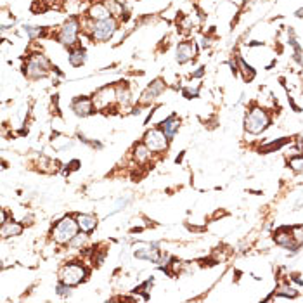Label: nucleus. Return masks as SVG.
I'll return each mask as SVG.
<instances>
[{"instance_id": "1", "label": "nucleus", "mask_w": 303, "mask_h": 303, "mask_svg": "<svg viewBox=\"0 0 303 303\" xmlns=\"http://www.w3.org/2000/svg\"><path fill=\"white\" fill-rule=\"evenodd\" d=\"M270 125V116L265 109L262 108H253L249 109V113L244 118V128L248 130L253 135H258V133L265 132Z\"/></svg>"}, {"instance_id": "2", "label": "nucleus", "mask_w": 303, "mask_h": 303, "mask_svg": "<svg viewBox=\"0 0 303 303\" xmlns=\"http://www.w3.org/2000/svg\"><path fill=\"white\" fill-rule=\"evenodd\" d=\"M87 274H89V270H87L85 267L73 262V263H68V265L62 267L61 281L64 284H68V286H78V284L87 277Z\"/></svg>"}, {"instance_id": "3", "label": "nucleus", "mask_w": 303, "mask_h": 303, "mask_svg": "<svg viewBox=\"0 0 303 303\" xmlns=\"http://www.w3.org/2000/svg\"><path fill=\"white\" fill-rule=\"evenodd\" d=\"M76 231H78V222L66 217V218H62L61 222H58V225H56L54 239L58 242H61V244H64V242H69L73 238H75Z\"/></svg>"}, {"instance_id": "4", "label": "nucleus", "mask_w": 303, "mask_h": 303, "mask_svg": "<svg viewBox=\"0 0 303 303\" xmlns=\"http://www.w3.org/2000/svg\"><path fill=\"white\" fill-rule=\"evenodd\" d=\"M133 256L139 260H149L154 263L163 262V253L154 242H137L133 246Z\"/></svg>"}, {"instance_id": "5", "label": "nucleus", "mask_w": 303, "mask_h": 303, "mask_svg": "<svg viewBox=\"0 0 303 303\" xmlns=\"http://www.w3.org/2000/svg\"><path fill=\"white\" fill-rule=\"evenodd\" d=\"M47 69H49V61L40 54H35L33 58L30 59V62L24 68V75L31 80H38L47 76Z\"/></svg>"}, {"instance_id": "6", "label": "nucleus", "mask_w": 303, "mask_h": 303, "mask_svg": "<svg viewBox=\"0 0 303 303\" xmlns=\"http://www.w3.org/2000/svg\"><path fill=\"white\" fill-rule=\"evenodd\" d=\"M116 19L115 17H108V19H102V21H96L92 28V37L94 40L97 42H106L115 35L116 31Z\"/></svg>"}, {"instance_id": "7", "label": "nucleus", "mask_w": 303, "mask_h": 303, "mask_svg": "<svg viewBox=\"0 0 303 303\" xmlns=\"http://www.w3.org/2000/svg\"><path fill=\"white\" fill-rule=\"evenodd\" d=\"M168 139H170V137H168L161 128H153V130H149V132L146 133V137H144V144H146L151 151L158 153V151L167 149V147H168Z\"/></svg>"}, {"instance_id": "8", "label": "nucleus", "mask_w": 303, "mask_h": 303, "mask_svg": "<svg viewBox=\"0 0 303 303\" xmlns=\"http://www.w3.org/2000/svg\"><path fill=\"white\" fill-rule=\"evenodd\" d=\"M78 31H80V24L75 17H69L64 24L61 26L59 30V35H58V40L64 45H73L78 37Z\"/></svg>"}, {"instance_id": "9", "label": "nucleus", "mask_w": 303, "mask_h": 303, "mask_svg": "<svg viewBox=\"0 0 303 303\" xmlns=\"http://www.w3.org/2000/svg\"><path fill=\"white\" fill-rule=\"evenodd\" d=\"M274 241H276V244L283 246V248H288V249H293V251H297L300 246L297 244V241H295V236H293V229L290 227H281L279 231L276 232V236H274Z\"/></svg>"}, {"instance_id": "10", "label": "nucleus", "mask_w": 303, "mask_h": 303, "mask_svg": "<svg viewBox=\"0 0 303 303\" xmlns=\"http://www.w3.org/2000/svg\"><path fill=\"white\" fill-rule=\"evenodd\" d=\"M165 89H167V85H165L163 80H154V82L149 83V87H147L146 90L142 92V96H140V104H149L151 101H154L158 96H161V94L165 92Z\"/></svg>"}, {"instance_id": "11", "label": "nucleus", "mask_w": 303, "mask_h": 303, "mask_svg": "<svg viewBox=\"0 0 303 303\" xmlns=\"http://www.w3.org/2000/svg\"><path fill=\"white\" fill-rule=\"evenodd\" d=\"M71 108H73V111H75V115L82 116V118L94 115V101L89 99V97H76V99L73 101Z\"/></svg>"}, {"instance_id": "12", "label": "nucleus", "mask_w": 303, "mask_h": 303, "mask_svg": "<svg viewBox=\"0 0 303 303\" xmlns=\"http://www.w3.org/2000/svg\"><path fill=\"white\" fill-rule=\"evenodd\" d=\"M196 56V44L191 40L187 42H181L177 47V61L179 64H185L187 61H191Z\"/></svg>"}, {"instance_id": "13", "label": "nucleus", "mask_w": 303, "mask_h": 303, "mask_svg": "<svg viewBox=\"0 0 303 303\" xmlns=\"http://www.w3.org/2000/svg\"><path fill=\"white\" fill-rule=\"evenodd\" d=\"M115 97H116V90L113 89V87H104V89L97 90V94L94 96V102H96L99 108H102V106L109 104Z\"/></svg>"}, {"instance_id": "14", "label": "nucleus", "mask_w": 303, "mask_h": 303, "mask_svg": "<svg viewBox=\"0 0 303 303\" xmlns=\"http://www.w3.org/2000/svg\"><path fill=\"white\" fill-rule=\"evenodd\" d=\"M89 17L94 21H102V19H108L111 17V12H109L108 5L106 3H94L92 7L89 9Z\"/></svg>"}, {"instance_id": "15", "label": "nucleus", "mask_w": 303, "mask_h": 303, "mask_svg": "<svg viewBox=\"0 0 303 303\" xmlns=\"http://www.w3.org/2000/svg\"><path fill=\"white\" fill-rule=\"evenodd\" d=\"M76 222H78V227L82 229L83 232H87V234L94 232V231H96V227H97V220H96V217H94V215H78Z\"/></svg>"}, {"instance_id": "16", "label": "nucleus", "mask_w": 303, "mask_h": 303, "mask_svg": "<svg viewBox=\"0 0 303 303\" xmlns=\"http://www.w3.org/2000/svg\"><path fill=\"white\" fill-rule=\"evenodd\" d=\"M160 128L163 130L165 133H167L168 137H174L175 133H177V130H179V121H177V116L175 115H172V116H168L165 121H161L160 123Z\"/></svg>"}, {"instance_id": "17", "label": "nucleus", "mask_w": 303, "mask_h": 303, "mask_svg": "<svg viewBox=\"0 0 303 303\" xmlns=\"http://www.w3.org/2000/svg\"><path fill=\"white\" fill-rule=\"evenodd\" d=\"M290 142L288 139H279V140H270V142L263 144V146H260V153L263 154H269V153H277V151L283 149L286 144Z\"/></svg>"}, {"instance_id": "18", "label": "nucleus", "mask_w": 303, "mask_h": 303, "mask_svg": "<svg viewBox=\"0 0 303 303\" xmlns=\"http://www.w3.org/2000/svg\"><path fill=\"white\" fill-rule=\"evenodd\" d=\"M2 236L3 238H10V236H21L23 232V225L21 224H16V222H5L2 224Z\"/></svg>"}, {"instance_id": "19", "label": "nucleus", "mask_w": 303, "mask_h": 303, "mask_svg": "<svg viewBox=\"0 0 303 303\" xmlns=\"http://www.w3.org/2000/svg\"><path fill=\"white\" fill-rule=\"evenodd\" d=\"M133 156H135L137 163H146L151 158V149L146 144H137L135 149H133Z\"/></svg>"}, {"instance_id": "20", "label": "nucleus", "mask_w": 303, "mask_h": 303, "mask_svg": "<svg viewBox=\"0 0 303 303\" xmlns=\"http://www.w3.org/2000/svg\"><path fill=\"white\" fill-rule=\"evenodd\" d=\"M85 62V49H76V51H71L69 52V64L73 68H80V66Z\"/></svg>"}, {"instance_id": "21", "label": "nucleus", "mask_w": 303, "mask_h": 303, "mask_svg": "<svg viewBox=\"0 0 303 303\" xmlns=\"http://www.w3.org/2000/svg\"><path fill=\"white\" fill-rule=\"evenodd\" d=\"M238 66H239V69L242 71V76H244L246 82H251V80L255 78V69H253L251 66H249L248 62L241 58V56L238 58Z\"/></svg>"}, {"instance_id": "22", "label": "nucleus", "mask_w": 303, "mask_h": 303, "mask_svg": "<svg viewBox=\"0 0 303 303\" xmlns=\"http://www.w3.org/2000/svg\"><path fill=\"white\" fill-rule=\"evenodd\" d=\"M290 167L295 172H303V156L302 154H295L290 158Z\"/></svg>"}, {"instance_id": "23", "label": "nucleus", "mask_w": 303, "mask_h": 303, "mask_svg": "<svg viewBox=\"0 0 303 303\" xmlns=\"http://www.w3.org/2000/svg\"><path fill=\"white\" fill-rule=\"evenodd\" d=\"M106 5H108L109 12L113 14V16H120V14H123V7L120 2H116V0H108L106 2Z\"/></svg>"}, {"instance_id": "24", "label": "nucleus", "mask_w": 303, "mask_h": 303, "mask_svg": "<svg viewBox=\"0 0 303 303\" xmlns=\"http://www.w3.org/2000/svg\"><path fill=\"white\" fill-rule=\"evenodd\" d=\"M203 75H204V68H199L196 73H192V78H199V76H203Z\"/></svg>"}, {"instance_id": "25", "label": "nucleus", "mask_w": 303, "mask_h": 303, "mask_svg": "<svg viewBox=\"0 0 303 303\" xmlns=\"http://www.w3.org/2000/svg\"><path fill=\"white\" fill-rule=\"evenodd\" d=\"M295 16H297V17H303V7H302V9H298L297 12H295Z\"/></svg>"}, {"instance_id": "26", "label": "nucleus", "mask_w": 303, "mask_h": 303, "mask_svg": "<svg viewBox=\"0 0 303 303\" xmlns=\"http://www.w3.org/2000/svg\"><path fill=\"white\" fill-rule=\"evenodd\" d=\"M302 227H303V225H302Z\"/></svg>"}]
</instances>
